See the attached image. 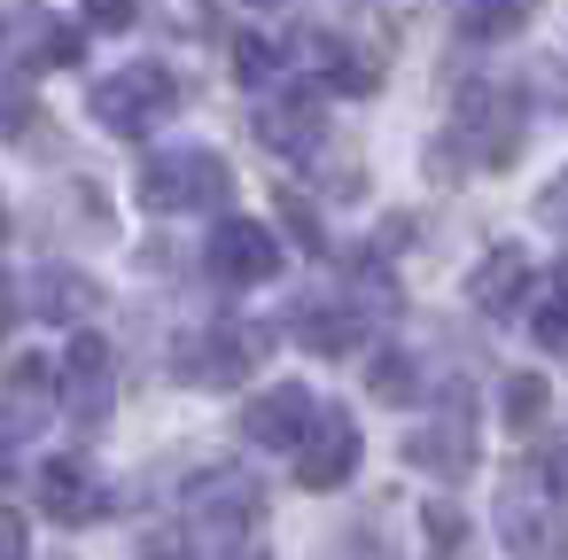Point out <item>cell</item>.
I'll return each instance as SVG.
<instances>
[{
    "label": "cell",
    "instance_id": "12",
    "mask_svg": "<svg viewBox=\"0 0 568 560\" xmlns=\"http://www.w3.org/2000/svg\"><path fill=\"white\" fill-rule=\"evenodd\" d=\"M521 281H529L521 250H490V257H483V265L467 273V304H475V312H514Z\"/></svg>",
    "mask_w": 568,
    "mask_h": 560
},
{
    "label": "cell",
    "instance_id": "8",
    "mask_svg": "<svg viewBox=\"0 0 568 560\" xmlns=\"http://www.w3.org/2000/svg\"><path fill=\"white\" fill-rule=\"evenodd\" d=\"M351 467H358V428H351L343 413H327V420L304 436V451H296V482H304V490H335Z\"/></svg>",
    "mask_w": 568,
    "mask_h": 560
},
{
    "label": "cell",
    "instance_id": "15",
    "mask_svg": "<svg viewBox=\"0 0 568 560\" xmlns=\"http://www.w3.org/2000/svg\"><path fill=\"white\" fill-rule=\"evenodd\" d=\"M102 374H110V343H102L94 327H79L71 350H63V381H71V389H102Z\"/></svg>",
    "mask_w": 568,
    "mask_h": 560
},
{
    "label": "cell",
    "instance_id": "24",
    "mask_svg": "<svg viewBox=\"0 0 568 560\" xmlns=\"http://www.w3.org/2000/svg\"><path fill=\"white\" fill-rule=\"evenodd\" d=\"M87 24H102V32H125V24H133V0H87Z\"/></svg>",
    "mask_w": 568,
    "mask_h": 560
},
{
    "label": "cell",
    "instance_id": "7",
    "mask_svg": "<svg viewBox=\"0 0 568 560\" xmlns=\"http://www.w3.org/2000/svg\"><path fill=\"white\" fill-rule=\"evenodd\" d=\"M187 513H195L203 529L234 537V529H250V513H257V482H250L242 467H211V475H195V490H187Z\"/></svg>",
    "mask_w": 568,
    "mask_h": 560
},
{
    "label": "cell",
    "instance_id": "18",
    "mask_svg": "<svg viewBox=\"0 0 568 560\" xmlns=\"http://www.w3.org/2000/svg\"><path fill=\"white\" fill-rule=\"evenodd\" d=\"M374 397H382V405H405V397H413V366H405L397 350L374 358Z\"/></svg>",
    "mask_w": 568,
    "mask_h": 560
},
{
    "label": "cell",
    "instance_id": "5",
    "mask_svg": "<svg viewBox=\"0 0 568 560\" xmlns=\"http://www.w3.org/2000/svg\"><path fill=\"white\" fill-rule=\"evenodd\" d=\"M211 273H219L226 288H257V281L281 273V242H273L257 218H219V234H211Z\"/></svg>",
    "mask_w": 568,
    "mask_h": 560
},
{
    "label": "cell",
    "instance_id": "21",
    "mask_svg": "<svg viewBox=\"0 0 568 560\" xmlns=\"http://www.w3.org/2000/svg\"><path fill=\"white\" fill-rule=\"evenodd\" d=\"M537 413H545V389H537L529 374H514V381H506V420H514V428H529Z\"/></svg>",
    "mask_w": 568,
    "mask_h": 560
},
{
    "label": "cell",
    "instance_id": "13",
    "mask_svg": "<svg viewBox=\"0 0 568 560\" xmlns=\"http://www.w3.org/2000/svg\"><path fill=\"white\" fill-rule=\"evenodd\" d=\"M413 467H428V475L459 482V475L475 467V451H467V413H452L444 428H420V436H413Z\"/></svg>",
    "mask_w": 568,
    "mask_h": 560
},
{
    "label": "cell",
    "instance_id": "25",
    "mask_svg": "<svg viewBox=\"0 0 568 560\" xmlns=\"http://www.w3.org/2000/svg\"><path fill=\"white\" fill-rule=\"evenodd\" d=\"M288 226H296V234H304V242H320V218H312V211H304V203H296V195H288Z\"/></svg>",
    "mask_w": 568,
    "mask_h": 560
},
{
    "label": "cell",
    "instance_id": "22",
    "mask_svg": "<svg viewBox=\"0 0 568 560\" xmlns=\"http://www.w3.org/2000/svg\"><path fill=\"white\" fill-rule=\"evenodd\" d=\"M537 475H545V490H552V498H568V436H552V444H545Z\"/></svg>",
    "mask_w": 568,
    "mask_h": 560
},
{
    "label": "cell",
    "instance_id": "6",
    "mask_svg": "<svg viewBox=\"0 0 568 560\" xmlns=\"http://www.w3.org/2000/svg\"><path fill=\"white\" fill-rule=\"evenodd\" d=\"M40 506H48L55 521H102V513H110V482H102L79 451H55V459L40 467Z\"/></svg>",
    "mask_w": 568,
    "mask_h": 560
},
{
    "label": "cell",
    "instance_id": "20",
    "mask_svg": "<svg viewBox=\"0 0 568 560\" xmlns=\"http://www.w3.org/2000/svg\"><path fill=\"white\" fill-rule=\"evenodd\" d=\"M296 335H304L312 350H343V343H351V319H343V312H312V319H296Z\"/></svg>",
    "mask_w": 568,
    "mask_h": 560
},
{
    "label": "cell",
    "instance_id": "14",
    "mask_svg": "<svg viewBox=\"0 0 568 560\" xmlns=\"http://www.w3.org/2000/svg\"><path fill=\"white\" fill-rule=\"evenodd\" d=\"M506 544H514L521 560H568V529H560L552 513L537 521L529 506H506Z\"/></svg>",
    "mask_w": 568,
    "mask_h": 560
},
{
    "label": "cell",
    "instance_id": "17",
    "mask_svg": "<svg viewBox=\"0 0 568 560\" xmlns=\"http://www.w3.org/2000/svg\"><path fill=\"white\" fill-rule=\"evenodd\" d=\"M529 335H537V350L568 358V281H560V288H552V296L537 304V327H529Z\"/></svg>",
    "mask_w": 568,
    "mask_h": 560
},
{
    "label": "cell",
    "instance_id": "1",
    "mask_svg": "<svg viewBox=\"0 0 568 560\" xmlns=\"http://www.w3.org/2000/svg\"><path fill=\"white\" fill-rule=\"evenodd\" d=\"M141 203L164 211V218L172 211H219V203H234V172L211 149H172L141 172Z\"/></svg>",
    "mask_w": 568,
    "mask_h": 560
},
{
    "label": "cell",
    "instance_id": "27",
    "mask_svg": "<svg viewBox=\"0 0 568 560\" xmlns=\"http://www.w3.org/2000/svg\"><path fill=\"white\" fill-rule=\"evenodd\" d=\"M545 203H568V180H560V195H545Z\"/></svg>",
    "mask_w": 568,
    "mask_h": 560
},
{
    "label": "cell",
    "instance_id": "10",
    "mask_svg": "<svg viewBox=\"0 0 568 560\" xmlns=\"http://www.w3.org/2000/svg\"><path fill=\"white\" fill-rule=\"evenodd\" d=\"M265 358V335H242V327H211L203 335V350L187 358V374L195 381H242L250 366Z\"/></svg>",
    "mask_w": 568,
    "mask_h": 560
},
{
    "label": "cell",
    "instance_id": "9",
    "mask_svg": "<svg viewBox=\"0 0 568 560\" xmlns=\"http://www.w3.org/2000/svg\"><path fill=\"white\" fill-rule=\"evenodd\" d=\"M257 141H265L273 156H312V149H320V94L288 86L281 102H265V110H257Z\"/></svg>",
    "mask_w": 568,
    "mask_h": 560
},
{
    "label": "cell",
    "instance_id": "16",
    "mask_svg": "<svg viewBox=\"0 0 568 560\" xmlns=\"http://www.w3.org/2000/svg\"><path fill=\"white\" fill-rule=\"evenodd\" d=\"M428 560H467V521H459V506H428Z\"/></svg>",
    "mask_w": 568,
    "mask_h": 560
},
{
    "label": "cell",
    "instance_id": "19",
    "mask_svg": "<svg viewBox=\"0 0 568 560\" xmlns=\"http://www.w3.org/2000/svg\"><path fill=\"white\" fill-rule=\"evenodd\" d=\"M521 9H529V0H475V9H467V32H475V40H483V32H514Z\"/></svg>",
    "mask_w": 568,
    "mask_h": 560
},
{
    "label": "cell",
    "instance_id": "3",
    "mask_svg": "<svg viewBox=\"0 0 568 560\" xmlns=\"http://www.w3.org/2000/svg\"><path fill=\"white\" fill-rule=\"evenodd\" d=\"M172 102H180V79L164 63H133V71H118V79L94 86V118L118 125V133H149Z\"/></svg>",
    "mask_w": 568,
    "mask_h": 560
},
{
    "label": "cell",
    "instance_id": "11",
    "mask_svg": "<svg viewBox=\"0 0 568 560\" xmlns=\"http://www.w3.org/2000/svg\"><path fill=\"white\" fill-rule=\"evenodd\" d=\"M55 389H63L55 358H17V366H9V444L32 436V413L55 405Z\"/></svg>",
    "mask_w": 568,
    "mask_h": 560
},
{
    "label": "cell",
    "instance_id": "26",
    "mask_svg": "<svg viewBox=\"0 0 568 560\" xmlns=\"http://www.w3.org/2000/svg\"><path fill=\"white\" fill-rule=\"evenodd\" d=\"M24 544H32L24 537V513H9V560H24Z\"/></svg>",
    "mask_w": 568,
    "mask_h": 560
},
{
    "label": "cell",
    "instance_id": "23",
    "mask_svg": "<svg viewBox=\"0 0 568 560\" xmlns=\"http://www.w3.org/2000/svg\"><path fill=\"white\" fill-rule=\"evenodd\" d=\"M234 71H242L250 86H257V79H273V48H265V40H242V48H234Z\"/></svg>",
    "mask_w": 568,
    "mask_h": 560
},
{
    "label": "cell",
    "instance_id": "28",
    "mask_svg": "<svg viewBox=\"0 0 568 560\" xmlns=\"http://www.w3.org/2000/svg\"><path fill=\"white\" fill-rule=\"evenodd\" d=\"M257 9H273V0H257Z\"/></svg>",
    "mask_w": 568,
    "mask_h": 560
},
{
    "label": "cell",
    "instance_id": "4",
    "mask_svg": "<svg viewBox=\"0 0 568 560\" xmlns=\"http://www.w3.org/2000/svg\"><path fill=\"white\" fill-rule=\"evenodd\" d=\"M320 420H327V405H320L312 389H265V397L242 405V436L265 444V451H304V436H312Z\"/></svg>",
    "mask_w": 568,
    "mask_h": 560
},
{
    "label": "cell",
    "instance_id": "2",
    "mask_svg": "<svg viewBox=\"0 0 568 560\" xmlns=\"http://www.w3.org/2000/svg\"><path fill=\"white\" fill-rule=\"evenodd\" d=\"M452 141H467L475 164H514V149H521V86H506V79L467 86V94H459Z\"/></svg>",
    "mask_w": 568,
    "mask_h": 560
}]
</instances>
